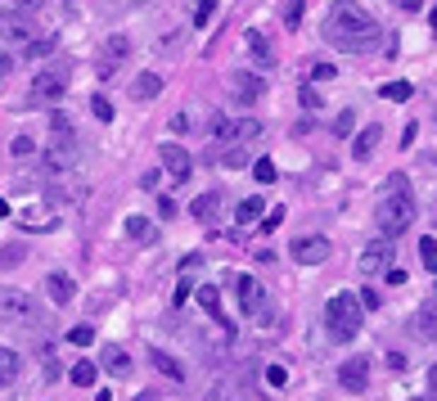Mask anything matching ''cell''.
I'll return each instance as SVG.
<instances>
[{
  "mask_svg": "<svg viewBox=\"0 0 437 401\" xmlns=\"http://www.w3.org/2000/svg\"><path fill=\"white\" fill-rule=\"evenodd\" d=\"M379 18L370 14L361 0H334L330 14H325V41L334 50H347V54H370L379 45Z\"/></svg>",
  "mask_w": 437,
  "mask_h": 401,
  "instance_id": "obj_1",
  "label": "cell"
},
{
  "mask_svg": "<svg viewBox=\"0 0 437 401\" xmlns=\"http://www.w3.org/2000/svg\"><path fill=\"white\" fill-rule=\"evenodd\" d=\"M374 221H379V235H388V239H397L402 230L415 226V194H410L406 176H388L383 199L374 208Z\"/></svg>",
  "mask_w": 437,
  "mask_h": 401,
  "instance_id": "obj_2",
  "label": "cell"
},
{
  "mask_svg": "<svg viewBox=\"0 0 437 401\" xmlns=\"http://www.w3.org/2000/svg\"><path fill=\"white\" fill-rule=\"evenodd\" d=\"M361 320H366V307H361L356 294H334L330 307H325V330H330L334 343H351L361 334Z\"/></svg>",
  "mask_w": 437,
  "mask_h": 401,
  "instance_id": "obj_3",
  "label": "cell"
},
{
  "mask_svg": "<svg viewBox=\"0 0 437 401\" xmlns=\"http://www.w3.org/2000/svg\"><path fill=\"white\" fill-rule=\"evenodd\" d=\"M36 32H41V23H36V14H28V9H9L5 18H0V41L5 45H28L36 41Z\"/></svg>",
  "mask_w": 437,
  "mask_h": 401,
  "instance_id": "obj_4",
  "label": "cell"
},
{
  "mask_svg": "<svg viewBox=\"0 0 437 401\" xmlns=\"http://www.w3.org/2000/svg\"><path fill=\"white\" fill-rule=\"evenodd\" d=\"M212 136H216V144H221V149H230V144H248V140H257V136H262V122H252V117H244V122L216 117Z\"/></svg>",
  "mask_w": 437,
  "mask_h": 401,
  "instance_id": "obj_5",
  "label": "cell"
},
{
  "mask_svg": "<svg viewBox=\"0 0 437 401\" xmlns=\"http://www.w3.org/2000/svg\"><path fill=\"white\" fill-rule=\"evenodd\" d=\"M0 320H14V325L36 320V302H32L28 294H18V289L0 284Z\"/></svg>",
  "mask_w": 437,
  "mask_h": 401,
  "instance_id": "obj_6",
  "label": "cell"
},
{
  "mask_svg": "<svg viewBox=\"0 0 437 401\" xmlns=\"http://www.w3.org/2000/svg\"><path fill=\"white\" fill-rule=\"evenodd\" d=\"M64 91H68V68H64V64H54V68H41V72H36L32 95H41L45 104L64 100Z\"/></svg>",
  "mask_w": 437,
  "mask_h": 401,
  "instance_id": "obj_7",
  "label": "cell"
},
{
  "mask_svg": "<svg viewBox=\"0 0 437 401\" xmlns=\"http://www.w3.org/2000/svg\"><path fill=\"white\" fill-rule=\"evenodd\" d=\"M392 257H397V244L392 239H374V244H366V252H361V271L366 275H383L388 266H392Z\"/></svg>",
  "mask_w": 437,
  "mask_h": 401,
  "instance_id": "obj_8",
  "label": "cell"
},
{
  "mask_svg": "<svg viewBox=\"0 0 437 401\" xmlns=\"http://www.w3.org/2000/svg\"><path fill=\"white\" fill-rule=\"evenodd\" d=\"M293 262H298V266H320V262H330V239H320V235L293 239Z\"/></svg>",
  "mask_w": 437,
  "mask_h": 401,
  "instance_id": "obj_9",
  "label": "cell"
},
{
  "mask_svg": "<svg viewBox=\"0 0 437 401\" xmlns=\"http://www.w3.org/2000/svg\"><path fill=\"white\" fill-rule=\"evenodd\" d=\"M338 383H343L347 393H366V383H370V361H366V356H347L343 366H338Z\"/></svg>",
  "mask_w": 437,
  "mask_h": 401,
  "instance_id": "obj_10",
  "label": "cell"
},
{
  "mask_svg": "<svg viewBox=\"0 0 437 401\" xmlns=\"http://www.w3.org/2000/svg\"><path fill=\"white\" fill-rule=\"evenodd\" d=\"M230 91H235L239 104H257L266 95V77H257V72H235V77H230Z\"/></svg>",
  "mask_w": 437,
  "mask_h": 401,
  "instance_id": "obj_11",
  "label": "cell"
},
{
  "mask_svg": "<svg viewBox=\"0 0 437 401\" xmlns=\"http://www.w3.org/2000/svg\"><path fill=\"white\" fill-rule=\"evenodd\" d=\"M158 158H163V167H167V172H172V176H180V180H185V176L194 172V163H190L185 144H176V140H167L163 149H158Z\"/></svg>",
  "mask_w": 437,
  "mask_h": 401,
  "instance_id": "obj_12",
  "label": "cell"
},
{
  "mask_svg": "<svg viewBox=\"0 0 437 401\" xmlns=\"http://www.w3.org/2000/svg\"><path fill=\"white\" fill-rule=\"evenodd\" d=\"M127 50H131V41H127V36H108V41H104V59H100V77H108V72L122 64Z\"/></svg>",
  "mask_w": 437,
  "mask_h": 401,
  "instance_id": "obj_13",
  "label": "cell"
},
{
  "mask_svg": "<svg viewBox=\"0 0 437 401\" xmlns=\"http://www.w3.org/2000/svg\"><path fill=\"white\" fill-rule=\"evenodd\" d=\"M235 289H239V307H244L248 315H257V307H262V284H257V275H239Z\"/></svg>",
  "mask_w": 437,
  "mask_h": 401,
  "instance_id": "obj_14",
  "label": "cell"
},
{
  "mask_svg": "<svg viewBox=\"0 0 437 401\" xmlns=\"http://www.w3.org/2000/svg\"><path fill=\"white\" fill-rule=\"evenodd\" d=\"M379 136H383V127H379V122H366V131L351 140V158H356V163H366V158L379 149Z\"/></svg>",
  "mask_w": 437,
  "mask_h": 401,
  "instance_id": "obj_15",
  "label": "cell"
},
{
  "mask_svg": "<svg viewBox=\"0 0 437 401\" xmlns=\"http://www.w3.org/2000/svg\"><path fill=\"white\" fill-rule=\"evenodd\" d=\"M149 366L158 370V374H163V379H172V383H185V370H180V361L176 356H167V351H149Z\"/></svg>",
  "mask_w": 437,
  "mask_h": 401,
  "instance_id": "obj_16",
  "label": "cell"
},
{
  "mask_svg": "<svg viewBox=\"0 0 437 401\" xmlns=\"http://www.w3.org/2000/svg\"><path fill=\"white\" fill-rule=\"evenodd\" d=\"M41 163H45V172H50V176H64L68 167H72V149H68V144H50V149L41 153Z\"/></svg>",
  "mask_w": 437,
  "mask_h": 401,
  "instance_id": "obj_17",
  "label": "cell"
},
{
  "mask_svg": "<svg viewBox=\"0 0 437 401\" xmlns=\"http://www.w3.org/2000/svg\"><path fill=\"white\" fill-rule=\"evenodd\" d=\"M131 95H136L140 104L158 100V95H163V77H158V72H140V77H136V86H131Z\"/></svg>",
  "mask_w": 437,
  "mask_h": 401,
  "instance_id": "obj_18",
  "label": "cell"
},
{
  "mask_svg": "<svg viewBox=\"0 0 437 401\" xmlns=\"http://www.w3.org/2000/svg\"><path fill=\"white\" fill-rule=\"evenodd\" d=\"M18 370H23L18 351L14 347H0V388H14L18 383Z\"/></svg>",
  "mask_w": 437,
  "mask_h": 401,
  "instance_id": "obj_19",
  "label": "cell"
},
{
  "mask_svg": "<svg viewBox=\"0 0 437 401\" xmlns=\"http://www.w3.org/2000/svg\"><path fill=\"white\" fill-rule=\"evenodd\" d=\"M415 334L437 343V302H424V307L415 311Z\"/></svg>",
  "mask_w": 437,
  "mask_h": 401,
  "instance_id": "obj_20",
  "label": "cell"
},
{
  "mask_svg": "<svg viewBox=\"0 0 437 401\" xmlns=\"http://www.w3.org/2000/svg\"><path fill=\"white\" fill-rule=\"evenodd\" d=\"M100 366L108 370V374H117V379H122V374H131V356L122 347H104L100 351Z\"/></svg>",
  "mask_w": 437,
  "mask_h": 401,
  "instance_id": "obj_21",
  "label": "cell"
},
{
  "mask_svg": "<svg viewBox=\"0 0 437 401\" xmlns=\"http://www.w3.org/2000/svg\"><path fill=\"white\" fill-rule=\"evenodd\" d=\"M257 216H266V199H257V194H252V199H244V203L235 208V226L244 230V226L257 221Z\"/></svg>",
  "mask_w": 437,
  "mask_h": 401,
  "instance_id": "obj_22",
  "label": "cell"
},
{
  "mask_svg": "<svg viewBox=\"0 0 437 401\" xmlns=\"http://www.w3.org/2000/svg\"><path fill=\"white\" fill-rule=\"evenodd\" d=\"M127 235L136 239V244H153V239H158V226L149 221V216H127Z\"/></svg>",
  "mask_w": 437,
  "mask_h": 401,
  "instance_id": "obj_23",
  "label": "cell"
},
{
  "mask_svg": "<svg viewBox=\"0 0 437 401\" xmlns=\"http://www.w3.org/2000/svg\"><path fill=\"white\" fill-rule=\"evenodd\" d=\"M248 50L257 59V68H275V54H271V41H266L262 32H248Z\"/></svg>",
  "mask_w": 437,
  "mask_h": 401,
  "instance_id": "obj_24",
  "label": "cell"
},
{
  "mask_svg": "<svg viewBox=\"0 0 437 401\" xmlns=\"http://www.w3.org/2000/svg\"><path fill=\"white\" fill-rule=\"evenodd\" d=\"M45 289H50V298L64 307V302H72V279L64 271H54V275H45Z\"/></svg>",
  "mask_w": 437,
  "mask_h": 401,
  "instance_id": "obj_25",
  "label": "cell"
},
{
  "mask_svg": "<svg viewBox=\"0 0 437 401\" xmlns=\"http://www.w3.org/2000/svg\"><path fill=\"white\" fill-rule=\"evenodd\" d=\"M216 208H221V194H212V190H208V194H199V199H194V208H190V212L199 216V221H216Z\"/></svg>",
  "mask_w": 437,
  "mask_h": 401,
  "instance_id": "obj_26",
  "label": "cell"
},
{
  "mask_svg": "<svg viewBox=\"0 0 437 401\" xmlns=\"http://www.w3.org/2000/svg\"><path fill=\"white\" fill-rule=\"evenodd\" d=\"M50 131H54V144H68V149H72V122H68V113H59V108H54V113H50Z\"/></svg>",
  "mask_w": 437,
  "mask_h": 401,
  "instance_id": "obj_27",
  "label": "cell"
},
{
  "mask_svg": "<svg viewBox=\"0 0 437 401\" xmlns=\"http://www.w3.org/2000/svg\"><path fill=\"white\" fill-rule=\"evenodd\" d=\"M379 95L392 100V104H406L410 95H415V86H410V81H388V86H379Z\"/></svg>",
  "mask_w": 437,
  "mask_h": 401,
  "instance_id": "obj_28",
  "label": "cell"
},
{
  "mask_svg": "<svg viewBox=\"0 0 437 401\" xmlns=\"http://www.w3.org/2000/svg\"><path fill=\"white\" fill-rule=\"evenodd\" d=\"M216 158H221V167H235V172H239V167H248V149H244V144H230V149H216Z\"/></svg>",
  "mask_w": 437,
  "mask_h": 401,
  "instance_id": "obj_29",
  "label": "cell"
},
{
  "mask_svg": "<svg viewBox=\"0 0 437 401\" xmlns=\"http://www.w3.org/2000/svg\"><path fill=\"white\" fill-rule=\"evenodd\" d=\"M351 131H356V113H351V108H343V113L334 117V131H330V136H338V140H347Z\"/></svg>",
  "mask_w": 437,
  "mask_h": 401,
  "instance_id": "obj_30",
  "label": "cell"
},
{
  "mask_svg": "<svg viewBox=\"0 0 437 401\" xmlns=\"http://www.w3.org/2000/svg\"><path fill=\"white\" fill-rule=\"evenodd\" d=\"M199 307L216 315V307H221V289H216V284H203V289H199Z\"/></svg>",
  "mask_w": 437,
  "mask_h": 401,
  "instance_id": "obj_31",
  "label": "cell"
},
{
  "mask_svg": "<svg viewBox=\"0 0 437 401\" xmlns=\"http://www.w3.org/2000/svg\"><path fill=\"white\" fill-rule=\"evenodd\" d=\"M419 257H424V271L437 275V239H419Z\"/></svg>",
  "mask_w": 437,
  "mask_h": 401,
  "instance_id": "obj_32",
  "label": "cell"
},
{
  "mask_svg": "<svg viewBox=\"0 0 437 401\" xmlns=\"http://www.w3.org/2000/svg\"><path fill=\"white\" fill-rule=\"evenodd\" d=\"M68 343H72V347H91V343H95V330H91V325H72V330H68Z\"/></svg>",
  "mask_w": 437,
  "mask_h": 401,
  "instance_id": "obj_33",
  "label": "cell"
},
{
  "mask_svg": "<svg viewBox=\"0 0 437 401\" xmlns=\"http://www.w3.org/2000/svg\"><path fill=\"white\" fill-rule=\"evenodd\" d=\"M68 374H72V383H77V388H86V383H95V366H91V361H77V366H72Z\"/></svg>",
  "mask_w": 437,
  "mask_h": 401,
  "instance_id": "obj_34",
  "label": "cell"
},
{
  "mask_svg": "<svg viewBox=\"0 0 437 401\" xmlns=\"http://www.w3.org/2000/svg\"><path fill=\"white\" fill-rule=\"evenodd\" d=\"M212 14H216V0H199V5H194V28H208Z\"/></svg>",
  "mask_w": 437,
  "mask_h": 401,
  "instance_id": "obj_35",
  "label": "cell"
},
{
  "mask_svg": "<svg viewBox=\"0 0 437 401\" xmlns=\"http://www.w3.org/2000/svg\"><path fill=\"white\" fill-rule=\"evenodd\" d=\"M302 14H307V5H302V0H289V5H284V28L293 32L298 23H302Z\"/></svg>",
  "mask_w": 437,
  "mask_h": 401,
  "instance_id": "obj_36",
  "label": "cell"
},
{
  "mask_svg": "<svg viewBox=\"0 0 437 401\" xmlns=\"http://www.w3.org/2000/svg\"><path fill=\"white\" fill-rule=\"evenodd\" d=\"M252 172H257V180H262V185H271V180L280 176V172H275V163H271V158H257V163H252Z\"/></svg>",
  "mask_w": 437,
  "mask_h": 401,
  "instance_id": "obj_37",
  "label": "cell"
},
{
  "mask_svg": "<svg viewBox=\"0 0 437 401\" xmlns=\"http://www.w3.org/2000/svg\"><path fill=\"white\" fill-rule=\"evenodd\" d=\"M91 113L100 117V122H113V104H108L104 95H95V100H91Z\"/></svg>",
  "mask_w": 437,
  "mask_h": 401,
  "instance_id": "obj_38",
  "label": "cell"
},
{
  "mask_svg": "<svg viewBox=\"0 0 437 401\" xmlns=\"http://www.w3.org/2000/svg\"><path fill=\"white\" fill-rule=\"evenodd\" d=\"M298 100H302V108H307V113H315V108H320V91H315V86H302Z\"/></svg>",
  "mask_w": 437,
  "mask_h": 401,
  "instance_id": "obj_39",
  "label": "cell"
},
{
  "mask_svg": "<svg viewBox=\"0 0 437 401\" xmlns=\"http://www.w3.org/2000/svg\"><path fill=\"white\" fill-rule=\"evenodd\" d=\"M50 50H54V36H41V41L28 45V59H41V54H50Z\"/></svg>",
  "mask_w": 437,
  "mask_h": 401,
  "instance_id": "obj_40",
  "label": "cell"
},
{
  "mask_svg": "<svg viewBox=\"0 0 437 401\" xmlns=\"http://www.w3.org/2000/svg\"><path fill=\"white\" fill-rule=\"evenodd\" d=\"M334 77H338L334 64H311V81H334Z\"/></svg>",
  "mask_w": 437,
  "mask_h": 401,
  "instance_id": "obj_41",
  "label": "cell"
},
{
  "mask_svg": "<svg viewBox=\"0 0 437 401\" xmlns=\"http://www.w3.org/2000/svg\"><path fill=\"white\" fill-rule=\"evenodd\" d=\"M266 383H271V388H284V383H289V370H284V366H266Z\"/></svg>",
  "mask_w": 437,
  "mask_h": 401,
  "instance_id": "obj_42",
  "label": "cell"
},
{
  "mask_svg": "<svg viewBox=\"0 0 437 401\" xmlns=\"http://www.w3.org/2000/svg\"><path fill=\"white\" fill-rule=\"evenodd\" d=\"M176 212H180V208H176V199H172V194H163V199H158V216H163V221H172Z\"/></svg>",
  "mask_w": 437,
  "mask_h": 401,
  "instance_id": "obj_43",
  "label": "cell"
},
{
  "mask_svg": "<svg viewBox=\"0 0 437 401\" xmlns=\"http://www.w3.org/2000/svg\"><path fill=\"white\" fill-rule=\"evenodd\" d=\"M9 149H14L18 158H28V153H36V140H32V136H14V144H9Z\"/></svg>",
  "mask_w": 437,
  "mask_h": 401,
  "instance_id": "obj_44",
  "label": "cell"
},
{
  "mask_svg": "<svg viewBox=\"0 0 437 401\" xmlns=\"http://www.w3.org/2000/svg\"><path fill=\"white\" fill-rule=\"evenodd\" d=\"M280 221H284V208H271V212H266V216H262V230H266V235H271V230H275V226H280Z\"/></svg>",
  "mask_w": 437,
  "mask_h": 401,
  "instance_id": "obj_45",
  "label": "cell"
},
{
  "mask_svg": "<svg viewBox=\"0 0 437 401\" xmlns=\"http://www.w3.org/2000/svg\"><path fill=\"white\" fill-rule=\"evenodd\" d=\"M194 294V284H190V275L185 279H180V284H176V294H172V302H176V307H185V298Z\"/></svg>",
  "mask_w": 437,
  "mask_h": 401,
  "instance_id": "obj_46",
  "label": "cell"
},
{
  "mask_svg": "<svg viewBox=\"0 0 437 401\" xmlns=\"http://www.w3.org/2000/svg\"><path fill=\"white\" fill-rule=\"evenodd\" d=\"M158 180H163V172H158V167H149V172L140 176V185H144V190H158Z\"/></svg>",
  "mask_w": 437,
  "mask_h": 401,
  "instance_id": "obj_47",
  "label": "cell"
},
{
  "mask_svg": "<svg viewBox=\"0 0 437 401\" xmlns=\"http://www.w3.org/2000/svg\"><path fill=\"white\" fill-rule=\"evenodd\" d=\"M383 279H388V284H406V271H402V266H388Z\"/></svg>",
  "mask_w": 437,
  "mask_h": 401,
  "instance_id": "obj_48",
  "label": "cell"
},
{
  "mask_svg": "<svg viewBox=\"0 0 437 401\" xmlns=\"http://www.w3.org/2000/svg\"><path fill=\"white\" fill-rule=\"evenodd\" d=\"M388 366H392V370H406V351H388Z\"/></svg>",
  "mask_w": 437,
  "mask_h": 401,
  "instance_id": "obj_49",
  "label": "cell"
},
{
  "mask_svg": "<svg viewBox=\"0 0 437 401\" xmlns=\"http://www.w3.org/2000/svg\"><path fill=\"white\" fill-rule=\"evenodd\" d=\"M392 5L402 9V14H415V9H419V0H392Z\"/></svg>",
  "mask_w": 437,
  "mask_h": 401,
  "instance_id": "obj_50",
  "label": "cell"
},
{
  "mask_svg": "<svg viewBox=\"0 0 437 401\" xmlns=\"http://www.w3.org/2000/svg\"><path fill=\"white\" fill-rule=\"evenodd\" d=\"M9 72H14V59H9V54H0V81H5Z\"/></svg>",
  "mask_w": 437,
  "mask_h": 401,
  "instance_id": "obj_51",
  "label": "cell"
},
{
  "mask_svg": "<svg viewBox=\"0 0 437 401\" xmlns=\"http://www.w3.org/2000/svg\"><path fill=\"white\" fill-rule=\"evenodd\" d=\"M23 9H28V14H36V9H41V0H18Z\"/></svg>",
  "mask_w": 437,
  "mask_h": 401,
  "instance_id": "obj_52",
  "label": "cell"
},
{
  "mask_svg": "<svg viewBox=\"0 0 437 401\" xmlns=\"http://www.w3.org/2000/svg\"><path fill=\"white\" fill-rule=\"evenodd\" d=\"M429 388H433V393H437V366L429 370Z\"/></svg>",
  "mask_w": 437,
  "mask_h": 401,
  "instance_id": "obj_53",
  "label": "cell"
},
{
  "mask_svg": "<svg viewBox=\"0 0 437 401\" xmlns=\"http://www.w3.org/2000/svg\"><path fill=\"white\" fill-rule=\"evenodd\" d=\"M136 401H163V397H153V393H140V397H136Z\"/></svg>",
  "mask_w": 437,
  "mask_h": 401,
  "instance_id": "obj_54",
  "label": "cell"
},
{
  "mask_svg": "<svg viewBox=\"0 0 437 401\" xmlns=\"http://www.w3.org/2000/svg\"><path fill=\"white\" fill-rule=\"evenodd\" d=\"M0 216H9V203H5V194H0Z\"/></svg>",
  "mask_w": 437,
  "mask_h": 401,
  "instance_id": "obj_55",
  "label": "cell"
},
{
  "mask_svg": "<svg viewBox=\"0 0 437 401\" xmlns=\"http://www.w3.org/2000/svg\"><path fill=\"white\" fill-rule=\"evenodd\" d=\"M429 23H433V32H437V9H433V14H429Z\"/></svg>",
  "mask_w": 437,
  "mask_h": 401,
  "instance_id": "obj_56",
  "label": "cell"
},
{
  "mask_svg": "<svg viewBox=\"0 0 437 401\" xmlns=\"http://www.w3.org/2000/svg\"><path fill=\"white\" fill-rule=\"evenodd\" d=\"M212 401H230V397H221V393H212Z\"/></svg>",
  "mask_w": 437,
  "mask_h": 401,
  "instance_id": "obj_57",
  "label": "cell"
}]
</instances>
